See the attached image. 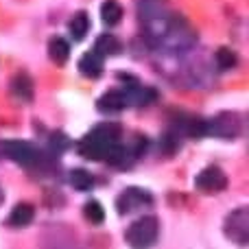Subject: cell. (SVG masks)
<instances>
[{
  "instance_id": "1",
  "label": "cell",
  "mask_w": 249,
  "mask_h": 249,
  "mask_svg": "<svg viewBox=\"0 0 249 249\" xmlns=\"http://www.w3.org/2000/svg\"><path fill=\"white\" fill-rule=\"evenodd\" d=\"M121 138V127L112 123L96 124L81 142H79V153L88 160H103L107 149L112 144H116Z\"/></svg>"
},
{
  "instance_id": "2",
  "label": "cell",
  "mask_w": 249,
  "mask_h": 249,
  "mask_svg": "<svg viewBox=\"0 0 249 249\" xmlns=\"http://www.w3.org/2000/svg\"><path fill=\"white\" fill-rule=\"evenodd\" d=\"M158 236H160V223L155 216H142V219L133 221V223L129 225L127 234H124L129 247H133V249L153 247Z\"/></svg>"
},
{
  "instance_id": "3",
  "label": "cell",
  "mask_w": 249,
  "mask_h": 249,
  "mask_svg": "<svg viewBox=\"0 0 249 249\" xmlns=\"http://www.w3.org/2000/svg\"><path fill=\"white\" fill-rule=\"evenodd\" d=\"M225 236L230 241L238 243V245H247L249 241V210L245 206L236 208L234 212H230L225 219Z\"/></svg>"
},
{
  "instance_id": "4",
  "label": "cell",
  "mask_w": 249,
  "mask_h": 249,
  "mask_svg": "<svg viewBox=\"0 0 249 249\" xmlns=\"http://www.w3.org/2000/svg\"><path fill=\"white\" fill-rule=\"evenodd\" d=\"M2 153L7 155L9 160H13L20 166H35L39 160V153L31 142L24 140H7L2 142Z\"/></svg>"
},
{
  "instance_id": "5",
  "label": "cell",
  "mask_w": 249,
  "mask_h": 249,
  "mask_svg": "<svg viewBox=\"0 0 249 249\" xmlns=\"http://www.w3.org/2000/svg\"><path fill=\"white\" fill-rule=\"evenodd\" d=\"M195 186H197V190H201L206 195H214L228 188V177L219 166H208L197 175Z\"/></svg>"
},
{
  "instance_id": "6",
  "label": "cell",
  "mask_w": 249,
  "mask_h": 249,
  "mask_svg": "<svg viewBox=\"0 0 249 249\" xmlns=\"http://www.w3.org/2000/svg\"><path fill=\"white\" fill-rule=\"evenodd\" d=\"M151 201H153V197H151L146 190L138 188V186H131V188H127L124 193L118 195L116 210L121 212V214H129V212L138 210V208H142V206H149Z\"/></svg>"
},
{
  "instance_id": "7",
  "label": "cell",
  "mask_w": 249,
  "mask_h": 249,
  "mask_svg": "<svg viewBox=\"0 0 249 249\" xmlns=\"http://www.w3.org/2000/svg\"><path fill=\"white\" fill-rule=\"evenodd\" d=\"M206 124H208V133H214L219 138H236L238 129H241L238 118L232 116V114H223V116L214 118L212 123H206Z\"/></svg>"
},
{
  "instance_id": "8",
  "label": "cell",
  "mask_w": 249,
  "mask_h": 249,
  "mask_svg": "<svg viewBox=\"0 0 249 249\" xmlns=\"http://www.w3.org/2000/svg\"><path fill=\"white\" fill-rule=\"evenodd\" d=\"M127 105H129V101H127L124 90H109V92H105V94L99 99L96 107H99V112L116 114V112H123Z\"/></svg>"
},
{
  "instance_id": "9",
  "label": "cell",
  "mask_w": 249,
  "mask_h": 249,
  "mask_svg": "<svg viewBox=\"0 0 249 249\" xmlns=\"http://www.w3.org/2000/svg\"><path fill=\"white\" fill-rule=\"evenodd\" d=\"M79 70H81V74H86V77L96 79L103 72V57L94 51L86 53V55L81 57V61H79Z\"/></svg>"
},
{
  "instance_id": "10",
  "label": "cell",
  "mask_w": 249,
  "mask_h": 249,
  "mask_svg": "<svg viewBox=\"0 0 249 249\" xmlns=\"http://www.w3.org/2000/svg\"><path fill=\"white\" fill-rule=\"evenodd\" d=\"M33 216L35 210L31 203H18L11 210V214H9V225L11 228H26V225L33 223Z\"/></svg>"
},
{
  "instance_id": "11",
  "label": "cell",
  "mask_w": 249,
  "mask_h": 249,
  "mask_svg": "<svg viewBox=\"0 0 249 249\" xmlns=\"http://www.w3.org/2000/svg\"><path fill=\"white\" fill-rule=\"evenodd\" d=\"M11 94L20 101H31L33 99V81L29 74H16L11 81Z\"/></svg>"
},
{
  "instance_id": "12",
  "label": "cell",
  "mask_w": 249,
  "mask_h": 249,
  "mask_svg": "<svg viewBox=\"0 0 249 249\" xmlns=\"http://www.w3.org/2000/svg\"><path fill=\"white\" fill-rule=\"evenodd\" d=\"M48 55L55 64H66L70 57V44L64 37H53L48 42Z\"/></svg>"
},
{
  "instance_id": "13",
  "label": "cell",
  "mask_w": 249,
  "mask_h": 249,
  "mask_svg": "<svg viewBox=\"0 0 249 249\" xmlns=\"http://www.w3.org/2000/svg\"><path fill=\"white\" fill-rule=\"evenodd\" d=\"M101 18H103L105 24L116 26L123 20V7L118 0H105L103 7H101Z\"/></svg>"
},
{
  "instance_id": "14",
  "label": "cell",
  "mask_w": 249,
  "mask_h": 249,
  "mask_svg": "<svg viewBox=\"0 0 249 249\" xmlns=\"http://www.w3.org/2000/svg\"><path fill=\"white\" fill-rule=\"evenodd\" d=\"M88 31H90V18H88V13L86 11L74 13V18L70 20V35H72L77 42H81L88 35Z\"/></svg>"
},
{
  "instance_id": "15",
  "label": "cell",
  "mask_w": 249,
  "mask_h": 249,
  "mask_svg": "<svg viewBox=\"0 0 249 249\" xmlns=\"http://www.w3.org/2000/svg\"><path fill=\"white\" fill-rule=\"evenodd\" d=\"M68 179H70V184L77 190H81V193H86V190H90L92 186H94V177H92L86 168H72Z\"/></svg>"
},
{
  "instance_id": "16",
  "label": "cell",
  "mask_w": 249,
  "mask_h": 249,
  "mask_svg": "<svg viewBox=\"0 0 249 249\" xmlns=\"http://www.w3.org/2000/svg\"><path fill=\"white\" fill-rule=\"evenodd\" d=\"M83 216H86V221H90L92 225H101L105 221V210L99 201L92 199V201H88L86 206H83Z\"/></svg>"
},
{
  "instance_id": "17",
  "label": "cell",
  "mask_w": 249,
  "mask_h": 249,
  "mask_svg": "<svg viewBox=\"0 0 249 249\" xmlns=\"http://www.w3.org/2000/svg\"><path fill=\"white\" fill-rule=\"evenodd\" d=\"M121 51V44H118L116 37H112V35H101L99 39H96V46H94V53H99L101 57L103 55H114V53Z\"/></svg>"
},
{
  "instance_id": "18",
  "label": "cell",
  "mask_w": 249,
  "mask_h": 249,
  "mask_svg": "<svg viewBox=\"0 0 249 249\" xmlns=\"http://www.w3.org/2000/svg\"><path fill=\"white\" fill-rule=\"evenodd\" d=\"M216 66H219V68H223V70H230V68H234V66H236V53L234 51H230V48H219V51H216Z\"/></svg>"
},
{
  "instance_id": "19",
  "label": "cell",
  "mask_w": 249,
  "mask_h": 249,
  "mask_svg": "<svg viewBox=\"0 0 249 249\" xmlns=\"http://www.w3.org/2000/svg\"><path fill=\"white\" fill-rule=\"evenodd\" d=\"M0 203H2V188H0Z\"/></svg>"
}]
</instances>
